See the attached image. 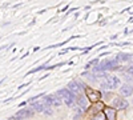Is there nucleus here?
<instances>
[{
	"instance_id": "nucleus-1",
	"label": "nucleus",
	"mask_w": 133,
	"mask_h": 120,
	"mask_svg": "<svg viewBox=\"0 0 133 120\" xmlns=\"http://www.w3.org/2000/svg\"><path fill=\"white\" fill-rule=\"evenodd\" d=\"M120 87V79L117 76H108L104 81H101V90L103 91H109V90H116Z\"/></svg>"
},
{
	"instance_id": "nucleus-2",
	"label": "nucleus",
	"mask_w": 133,
	"mask_h": 120,
	"mask_svg": "<svg viewBox=\"0 0 133 120\" xmlns=\"http://www.w3.org/2000/svg\"><path fill=\"white\" fill-rule=\"evenodd\" d=\"M57 95L61 96L63 99H64V102H65V104H66V105H69V107H72V105L76 103V96H75L68 88H63V90H60V91L57 92Z\"/></svg>"
},
{
	"instance_id": "nucleus-3",
	"label": "nucleus",
	"mask_w": 133,
	"mask_h": 120,
	"mask_svg": "<svg viewBox=\"0 0 133 120\" xmlns=\"http://www.w3.org/2000/svg\"><path fill=\"white\" fill-rule=\"evenodd\" d=\"M87 87L81 83V81H77V80H72L69 84H68V90L75 95V96H79V95H83V90H85Z\"/></svg>"
},
{
	"instance_id": "nucleus-4",
	"label": "nucleus",
	"mask_w": 133,
	"mask_h": 120,
	"mask_svg": "<svg viewBox=\"0 0 133 120\" xmlns=\"http://www.w3.org/2000/svg\"><path fill=\"white\" fill-rule=\"evenodd\" d=\"M33 113H35V110L31 107V108H21V110L19 112H16L12 119L14 120H21V119H27V117H31L33 116Z\"/></svg>"
},
{
	"instance_id": "nucleus-5",
	"label": "nucleus",
	"mask_w": 133,
	"mask_h": 120,
	"mask_svg": "<svg viewBox=\"0 0 133 120\" xmlns=\"http://www.w3.org/2000/svg\"><path fill=\"white\" fill-rule=\"evenodd\" d=\"M32 108L35 111H37V112H44V113H47V115H51L52 113V108L49 107V105H47L44 102H36V103H33L32 104Z\"/></svg>"
},
{
	"instance_id": "nucleus-6",
	"label": "nucleus",
	"mask_w": 133,
	"mask_h": 120,
	"mask_svg": "<svg viewBox=\"0 0 133 120\" xmlns=\"http://www.w3.org/2000/svg\"><path fill=\"white\" fill-rule=\"evenodd\" d=\"M43 102L45 103L47 105H49V107H59L61 104V100L59 99L56 95H48V96L44 97Z\"/></svg>"
},
{
	"instance_id": "nucleus-7",
	"label": "nucleus",
	"mask_w": 133,
	"mask_h": 120,
	"mask_svg": "<svg viewBox=\"0 0 133 120\" xmlns=\"http://www.w3.org/2000/svg\"><path fill=\"white\" fill-rule=\"evenodd\" d=\"M128 102L125 99H123V97H116V99L113 100V107L115 110H127L128 108Z\"/></svg>"
},
{
	"instance_id": "nucleus-8",
	"label": "nucleus",
	"mask_w": 133,
	"mask_h": 120,
	"mask_svg": "<svg viewBox=\"0 0 133 120\" xmlns=\"http://www.w3.org/2000/svg\"><path fill=\"white\" fill-rule=\"evenodd\" d=\"M76 103L79 104L83 110H88V107H89V100H88V97H87L85 95L76 96Z\"/></svg>"
},
{
	"instance_id": "nucleus-9",
	"label": "nucleus",
	"mask_w": 133,
	"mask_h": 120,
	"mask_svg": "<svg viewBox=\"0 0 133 120\" xmlns=\"http://www.w3.org/2000/svg\"><path fill=\"white\" fill-rule=\"evenodd\" d=\"M85 92H87V97H88L89 100H92V102H96V100H98L100 97H101L100 92H97V91L89 88V87H87V88H85Z\"/></svg>"
},
{
	"instance_id": "nucleus-10",
	"label": "nucleus",
	"mask_w": 133,
	"mask_h": 120,
	"mask_svg": "<svg viewBox=\"0 0 133 120\" xmlns=\"http://www.w3.org/2000/svg\"><path fill=\"white\" fill-rule=\"evenodd\" d=\"M120 92L123 96H130L133 93V87L129 85V84H124L120 87Z\"/></svg>"
},
{
	"instance_id": "nucleus-11",
	"label": "nucleus",
	"mask_w": 133,
	"mask_h": 120,
	"mask_svg": "<svg viewBox=\"0 0 133 120\" xmlns=\"http://www.w3.org/2000/svg\"><path fill=\"white\" fill-rule=\"evenodd\" d=\"M115 60L117 63H120V61H132L133 60V56L129 55V53H118Z\"/></svg>"
},
{
	"instance_id": "nucleus-12",
	"label": "nucleus",
	"mask_w": 133,
	"mask_h": 120,
	"mask_svg": "<svg viewBox=\"0 0 133 120\" xmlns=\"http://www.w3.org/2000/svg\"><path fill=\"white\" fill-rule=\"evenodd\" d=\"M105 116L109 120H116V110L115 108H105Z\"/></svg>"
},
{
	"instance_id": "nucleus-13",
	"label": "nucleus",
	"mask_w": 133,
	"mask_h": 120,
	"mask_svg": "<svg viewBox=\"0 0 133 120\" xmlns=\"http://www.w3.org/2000/svg\"><path fill=\"white\" fill-rule=\"evenodd\" d=\"M92 120H105V113H103V112H100V113H97Z\"/></svg>"
},
{
	"instance_id": "nucleus-14",
	"label": "nucleus",
	"mask_w": 133,
	"mask_h": 120,
	"mask_svg": "<svg viewBox=\"0 0 133 120\" xmlns=\"http://www.w3.org/2000/svg\"><path fill=\"white\" fill-rule=\"evenodd\" d=\"M127 72H128L129 75H132V76H133V65H130V67L127 70Z\"/></svg>"
}]
</instances>
